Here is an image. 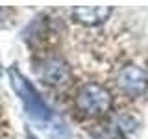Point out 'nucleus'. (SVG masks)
Segmentation results:
<instances>
[{
    "label": "nucleus",
    "mask_w": 148,
    "mask_h": 139,
    "mask_svg": "<svg viewBox=\"0 0 148 139\" xmlns=\"http://www.w3.org/2000/svg\"><path fill=\"white\" fill-rule=\"evenodd\" d=\"M9 82H11L13 91L18 95V98L24 104V109L28 113V117L34 119L35 122H45L52 117V109L48 108V104L39 96V93L35 91V87L32 85V82L24 78L18 72L17 67H9Z\"/></svg>",
    "instance_id": "obj_1"
},
{
    "label": "nucleus",
    "mask_w": 148,
    "mask_h": 139,
    "mask_svg": "<svg viewBox=\"0 0 148 139\" xmlns=\"http://www.w3.org/2000/svg\"><path fill=\"white\" fill-rule=\"evenodd\" d=\"M113 106L109 91L98 83H87L76 95V108L83 117H104Z\"/></svg>",
    "instance_id": "obj_2"
},
{
    "label": "nucleus",
    "mask_w": 148,
    "mask_h": 139,
    "mask_svg": "<svg viewBox=\"0 0 148 139\" xmlns=\"http://www.w3.org/2000/svg\"><path fill=\"white\" fill-rule=\"evenodd\" d=\"M117 85L132 98H137L148 89V76L141 67L128 65L117 74Z\"/></svg>",
    "instance_id": "obj_3"
},
{
    "label": "nucleus",
    "mask_w": 148,
    "mask_h": 139,
    "mask_svg": "<svg viewBox=\"0 0 148 139\" xmlns=\"http://www.w3.org/2000/svg\"><path fill=\"white\" fill-rule=\"evenodd\" d=\"M113 13L111 6H78L72 9L71 17L76 24L82 26H98L106 22Z\"/></svg>",
    "instance_id": "obj_4"
},
{
    "label": "nucleus",
    "mask_w": 148,
    "mask_h": 139,
    "mask_svg": "<svg viewBox=\"0 0 148 139\" xmlns=\"http://www.w3.org/2000/svg\"><path fill=\"white\" fill-rule=\"evenodd\" d=\"M39 76L43 78L45 83L48 85H63L71 78V71L69 65L59 58H48L45 61H41V71Z\"/></svg>",
    "instance_id": "obj_5"
},
{
    "label": "nucleus",
    "mask_w": 148,
    "mask_h": 139,
    "mask_svg": "<svg viewBox=\"0 0 148 139\" xmlns=\"http://www.w3.org/2000/svg\"><path fill=\"white\" fill-rule=\"evenodd\" d=\"M0 74H2V69H0Z\"/></svg>",
    "instance_id": "obj_6"
}]
</instances>
